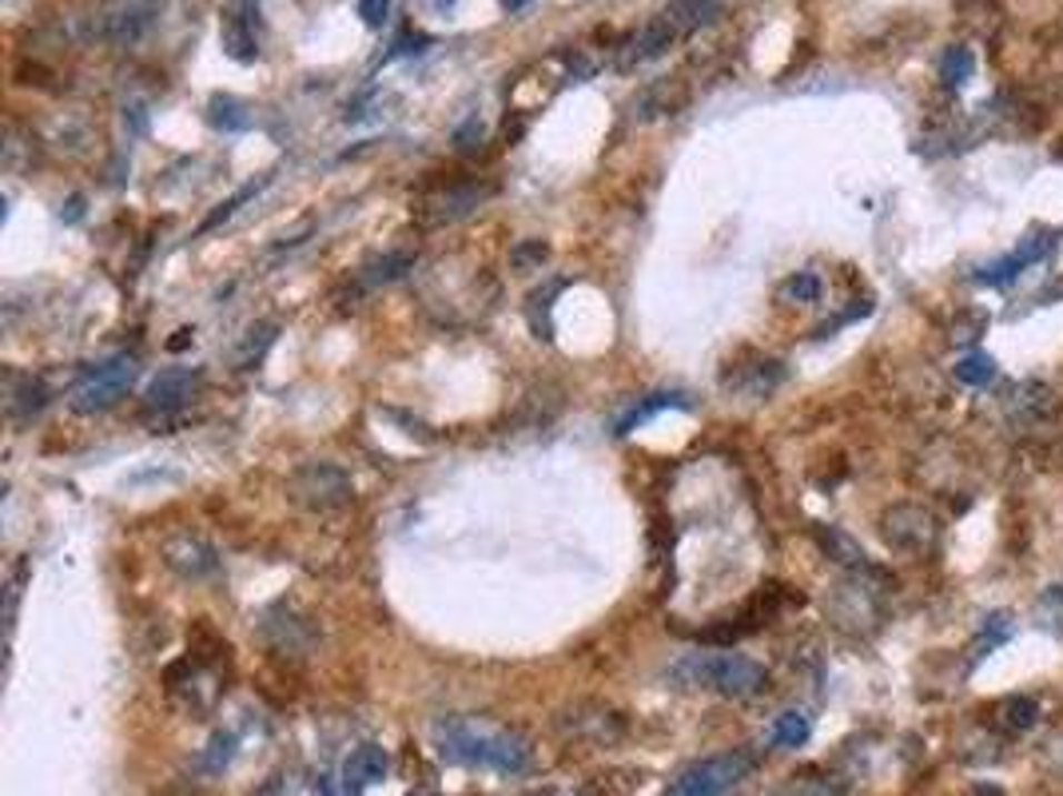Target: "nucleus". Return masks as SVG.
Listing matches in <instances>:
<instances>
[{
	"instance_id": "1",
	"label": "nucleus",
	"mask_w": 1063,
	"mask_h": 796,
	"mask_svg": "<svg viewBox=\"0 0 1063 796\" xmlns=\"http://www.w3.org/2000/svg\"><path fill=\"white\" fill-rule=\"evenodd\" d=\"M435 745L438 753L455 765H478L494 768V773H523L530 765V745L514 729L503 725H486L475 717H450L435 725Z\"/></svg>"
},
{
	"instance_id": "2",
	"label": "nucleus",
	"mask_w": 1063,
	"mask_h": 796,
	"mask_svg": "<svg viewBox=\"0 0 1063 796\" xmlns=\"http://www.w3.org/2000/svg\"><path fill=\"white\" fill-rule=\"evenodd\" d=\"M665 681H674L677 689H702V693H722V697H753L769 685L765 665L753 657L733 654V649H709V654H685L665 669Z\"/></svg>"
},
{
	"instance_id": "3",
	"label": "nucleus",
	"mask_w": 1063,
	"mask_h": 796,
	"mask_svg": "<svg viewBox=\"0 0 1063 796\" xmlns=\"http://www.w3.org/2000/svg\"><path fill=\"white\" fill-rule=\"evenodd\" d=\"M881 538L893 554H908V558H924V554L936 550L941 541V521L928 506L916 503H901L893 510H884L881 518Z\"/></svg>"
},
{
	"instance_id": "4",
	"label": "nucleus",
	"mask_w": 1063,
	"mask_h": 796,
	"mask_svg": "<svg viewBox=\"0 0 1063 796\" xmlns=\"http://www.w3.org/2000/svg\"><path fill=\"white\" fill-rule=\"evenodd\" d=\"M287 490H291V498L299 506H307V510H319V514L339 510V506H347L355 498L351 475H347L339 462H304L291 475Z\"/></svg>"
},
{
	"instance_id": "5",
	"label": "nucleus",
	"mask_w": 1063,
	"mask_h": 796,
	"mask_svg": "<svg viewBox=\"0 0 1063 796\" xmlns=\"http://www.w3.org/2000/svg\"><path fill=\"white\" fill-rule=\"evenodd\" d=\"M749 768H753L749 753H717V757H705L702 765L685 768L669 796H722L729 793Z\"/></svg>"
},
{
	"instance_id": "6",
	"label": "nucleus",
	"mask_w": 1063,
	"mask_h": 796,
	"mask_svg": "<svg viewBox=\"0 0 1063 796\" xmlns=\"http://www.w3.org/2000/svg\"><path fill=\"white\" fill-rule=\"evenodd\" d=\"M136 370L140 367H136V359H128V355L105 362V367H96L92 375L72 390V410H80V415H96V410L116 407V402L132 390Z\"/></svg>"
},
{
	"instance_id": "7",
	"label": "nucleus",
	"mask_w": 1063,
	"mask_h": 796,
	"mask_svg": "<svg viewBox=\"0 0 1063 796\" xmlns=\"http://www.w3.org/2000/svg\"><path fill=\"white\" fill-rule=\"evenodd\" d=\"M160 558L171 574H180L183 581H203L219 569V558L208 541L196 538V534H171L168 541L160 546Z\"/></svg>"
},
{
	"instance_id": "8",
	"label": "nucleus",
	"mask_w": 1063,
	"mask_h": 796,
	"mask_svg": "<svg viewBox=\"0 0 1063 796\" xmlns=\"http://www.w3.org/2000/svg\"><path fill=\"white\" fill-rule=\"evenodd\" d=\"M196 387H200V370H188V367H168L160 370L152 382H148V407L152 410H176L183 407L191 395H196Z\"/></svg>"
},
{
	"instance_id": "9",
	"label": "nucleus",
	"mask_w": 1063,
	"mask_h": 796,
	"mask_svg": "<svg viewBox=\"0 0 1063 796\" xmlns=\"http://www.w3.org/2000/svg\"><path fill=\"white\" fill-rule=\"evenodd\" d=\"M486 196H490V188H478V183H455V188H447L438 199H430L427 216H430V223H450V219L470 216Z\"/></svg>"
},
{
	"instance_id": "10",
	"label": "nucleus",
	"mask_w": 1063,
	"mask_h": 796,
	"mask_svg": "<svg viewBox=\"0 0 1063 796\" xmlns=\"http://www.w3.org/2000/svg\"><path fill=\"white\" fill-rule=\"evenodd\" d=\"M387 768H390L387 749H379V745H362V749H355L351 757H347L342 777H347V785L351 788H370L387 777Z\"/></svg>"
},
{
	"instance_id": "11",
	"label": "nucleus",
	"mask_w": 1063,
	"mask_h": 796,
	"mask_svg": "<svg viewBox=\"0 0 1063 796\" xmlns=\"http://www.w3.org/2000/svg\"><path fill=\"white\" fill-rule=\"evenodd\" d=\"M817 541H821V550L828 554V558L836 561V566H845V569H853V574H876L873 566H868V558H864V550L856 546L853 538H848L845 530H836V526H817Z\"/></svg>"
},
{
	"instance_id": "12",
	"label": "nucleus",
	"mask_w": 1063,
	"mask_h": 796,
	"mask_svg": "<svg viewBox=\"0 0 1063 796\" xmlns=\"http://www.w3.org/2000/svg\"><path fill=\"white\" fill-rule=\"evenodd\" d=\"M781 379H785V367H781V362H773V359H765V362H753V367L725 375V387L741 390V395H749V398H765Z\"/></svg>"
},
{
	"instance_id": "13",
	"label": "nucleus",
	"mask_w": 1063,
	"mask_h": 796,
	"mask_svg": "<svg viewBox=\"0 0 1063 796\" xmlns=\"http://www.w3.org/2000/svg\"><path fill=\"white\" fill-rule=\"evenodd\" d=\"M669 407H682V410H685V407H689V398H685V395H649V398H642V402H637V407L629 410V415L617 418V422H614V435H629L634 427L649 422V418H654L657 410H669Z\"/></svg>"
},
{
	"instance_id": "14",
	"label": "nucleus",
	"mask_w": 1063,
	"mask_h": 796,
	"mask_svg": "<svg viewBox=\"0 0 1063 796\" xmlns=\"http://www.w3.org/2000/svg\"><path fill=\"white\" fill-rule=\"evenodd\" d=\"M407 271H415V256H410V251H390V256L362 267V279H367L370 287H379V283H395V279H403Z\"/></svg>"
},
{
	"instance_id": "15",
	"label": "nucleus",
	"mask_w": 1063,
	"mask_h": 796,
	"mask_svg": "<svg viewBox=\"0 0 1063 796\" xmlns=\"http://www.w3.org/2000/svg\"><path fill=\"white\" fill-rule=\"evenodd\" d=\"M223 52H228L231 60H239V64L259 57V40L256 32L244 24V17H231L228 24H223Z\"/></svg>"
},
{
	"instance_id": "16",
	"label": "nucleus",
	"mask_w": 1063,
	"mask_h": 796,
	"mask_svg": "<svg viewBox=\"0 0 1063 796\" xmlns=\"http://www.w3.org/2000/svg\"><path fill=\"white\" fill-rule=\"evenodd\" d=\"M267 183H271V176H259V180L244 183V188H239V191H236V196H231V199H223V203H219V208L211 211V216H208V219H203V223H200V236H203V231H211V228H219V223H228V219L236 216L239 208H244L247 199H256L259 191L267 188Z\"/></svg>"
},
{
	"instance_id": "17",
	"label": "nucleus",
	"mask_w": 1063,
	"mask_h": 796,
	"mask_svg": "<svg viewBox=\"0 0 1063 796\" xmlns=\"http://www.w3.org/2000/svg\"><path fill=\"white\" fill-rule=\"evenodd\" d=\"M805 740H808L805 713H781V717L773 720L769 745H777V749H797V745H805Z\"/></svg>"
},
{
	"instance_id": "18",
	"label": "nucleus",
	"mask_w": 1063,
	"mask_h": 796,
	"mask_svg": "<svg viewBox=\"0 0 1063 796\" xmlns=\"http://www.w3.org/2000/svg\"><path fill=\"white\" fill-rule=\"evenodd\" d=\"M208 120L216 123L219 132H247V128H251V116H247L244 105L231 100V96H216V100H211Z\"/></svg>"
},
{
	"instance_id": "19",
	"label": "nucleus",
	"mask_w": 1063,
	"mask_h": 796,
	"mask_svg": "<svg viewBox=\"0 0 1063 796\" xmlns=\"http://www.w3.org/2000/svg\"><path fill=\"white\" fill-rule=\"evenodd\" d=\"M972 68H976V57H972V48L952 44L948 52H944V60H941V77H944V84H948V88H960V84H964V80L972 77Z\"/></svg>"
},
{
	"instance_id": "20",
	"label": "nucleus",
	"mask_w": 1063,
	"mask_h": 796,
	"mask_svg": "<svg viewBox=\"0 0 1063 796\" xmlns=\"http://www.w3.org/2000/svg\"><path fill=\"white\" fill-rule=\"evenodd\" d=\"M821 291H825V283L813 271H797V276H788L781 283V299H788V304H817Z\"/></svg>"
},
{
	"instance_id": "21",
	"label": "nucleus",
	"mask_w": 1063,
	"mask_h": 796,
	"mask_svg": "<svg viewBox=\"0 0 1063 796\" xmlns=\"http://www.w3.org/2000/svg\"><path fill=\"white\" fill-rule=\"evenodd\" d=\"M956 379L964 382V387H987V382L996 379V362L987 359V355L972 351L956 362Z\"/></svg>"
},
{
	"instance_id": "22",
	"label": "nucleus",
	"mask_w": 1063,
	"mask_h": 796,
	"mask_svg": "<svg viewBox=\"0 0 1063 796\" xmlns=\"http://www.w3.org/2000/svg\"><path fill=\"white\" fill-rule=\"evenodd\" d=\"M669 40H674V20L665 17V20H654L642 37H637V60H649V57H657V52H665L669 48Z\"/></svg>"
},
{
	"instance_id": "23",
	"label": "nucleus",
	"mask_w": 1063,
	"mask_h": 796,
	"mask_svg": "<svg viewBox=\"0 0 1063 796\" xmlns=\"http://www.w3.org/2000/svg\"><path fill=\"white\" fill-rule=\"evenodd\" d=\"M1000 717H1004L1007 729H1032L1035 720H1040V705H1035L1032 697H1007V702L1000 705Z\"/></svg>"
},
{
	"instance_id": "24",
	"label": "nucleus",
	"mask_w": 1063,
	"mask_h": 796,
	"mask_svg": "<svg viewBox=\"0 0 1063 796\" xmlns=\"http://www.w3.org/2000/svg\"><path fill=\"white\" fill-rule=\"evenodd\" d=\"M276 342V322H259V327H251L244 339V351H239V367H251V362L264 359V351Z\"/></svg>"
},
{
	"instance_id": "25",
	"label": "nucleus",
	"mask_w": 1063,
	"mask_h": 796,
	"mask_svg": "<svg viewBox=\"0 0 1063 796\" xmlns=\"http://www.w3.org/2000/svg\"><path fill=\"white\" fill-rule=\"evenodd\" d=\"M546 256H550V247L542 243V239H526V243H518L510 251V263L518 267V271H526V267H542L546 263Z\"/></svg>"
},
{
	"instance_id": "26",
	"label": "nucleus",
	"mask_w": 1063,
	"mask_h": 796,
	"mask_svg": "<svg viewBox=\"0 0 1063 796\" xmlns=\"http://www.w3.org/2000/svg\"><path fill=\"white\" fill-rule=\"evenodd\" d=\"M44 402H48V390L29 379L24 387H20V395L12 398V415H32V410H40Z\"/></svg>"
},
{
	"instance_id": "27",
	"label": "nucleus",
	"mask_w": 1063,
	"mask_h": 796,
	"mask_svg": "<svg viewBox=\"0 0 1063 796\" xmlns=\"http://www.w3.org/2000/svg\"><path fill=\"white\" fill-rule=\"evenodd\" d=\"M390 12V0H359V17L367 29H383Z\"/></svg>"
},
{
	"instance_id": "28",
	"label": "nucleus",
	"mask_w": 1063,
	"mask_h": 796,
	"mask_svg": "<svg viewBox=\"0 0 1063 796\" xmlns=\"http://www.w3.org/2000/svg\"><path fill=\"white\" fill-rule=\"evenodd\" d=\"M80 216H85V199L72 196V199H68V211H60V219H68V223H77Z\"/></svg>"
},
{
	"instance_id": "29",
	"label": "nucleus",
	"mask_w": 1063,
	"mask_h": 796,
	"mask_svg": "<svg viewBox=\"0 0 1063 796\" xmlns=\"http://www.w3.org/2000/svg\"><path fill=\"white\" fill-rule=\"evenodd\" d=\"M176 335H180V339H171V342H168V351H183V347H188V342H191V331H188V327H183V331H176Z\"/></svg>"
},
{
	"instance_id": "30",
	"label": "nucleus",
	"mask_w": 1063,
	"mask_h": 796,
	"mask_svg": "<svg viewBox=\"0 0 1063 796\" xmlns=\"http://www.w3.org/2000/svg\"><path fill=\"white\" fill-rule=\"evenodd\" d=\"M503 4H506V9H510V12H518V9H526L530 0H503Z\"/></svg>"
}]
</instances>
